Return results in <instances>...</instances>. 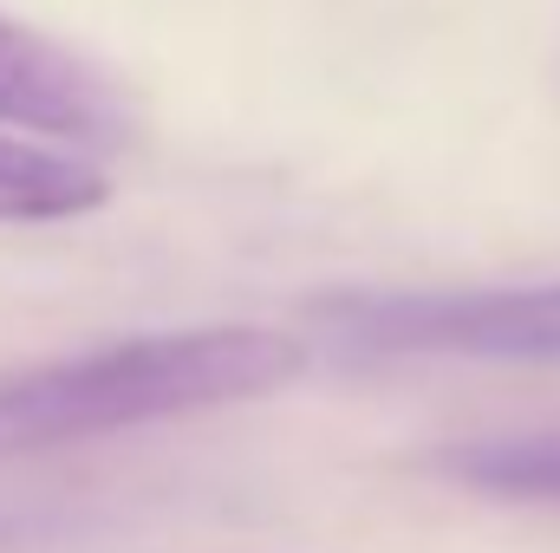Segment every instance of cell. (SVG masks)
Wrapping results in <instances>:
<instances>
[{"mask_svg": "<svg viewBox=\"0 0 560 553\" xmlns=\"http://www.w3.org/2000/svg\"><path fill=\"white\" fill-rule=\"evenodd\" d=\"M443 475L509 495V502H560V430H522V436H482L443 456Z\"/></svg>", "mask_w": 560, "mask_h": 553, "instance_id": "obj_5", "label": "cell"}, {"mask_svg": "<svg viewBox=\"0 0 560 553\" xmlns=\"http://www.w3.org/2000/svg\"><path fill=\"white\" fill-rule=\"evenodd\" d=\"M306 319L359 352L560 358V280L555 286H476V293H332Z\"/></svg>", "mask_w": 560, "mask_h": 553, "instance_id": "obj_2", "label": "cell"}, {"mask_svg": "<svg viewBox=\"0 0 560 553\" xmlns=\"http://www.w3.org/2000/svg\"><path fill=\"white\" fill-rule=\"evenodd\" d=\"M112 196L105 169L79 150L33 138H0V222H72Z\"/></svg>", "mask_w": 560, "mask_h": 553, "instance_id": "obj_4", "label": "cell"}, {"mask_svg": "<svg viewBox=\"0 0 560 553\" xmlns=\"http://www.w3.org/2000/svg\"><path fill=\"white\" fill-rule=\"evenodd\" d=\"M0 131H26L52 150H105L125 143V105L79 52L0 13Z\"/></svg>", "mask_w": 560, "mask_h": 553, "instance_id": "obj_3", "label": "cell"}, {"mask_svg": "<svg viewBox=\"0 0 560 553\" xmlns=\"http://www.w3.org/2000/svg\"><path fill=\"white\" fill-rule=\"evenodd\" d=\"M306 345L268 326H196L98 345L0 378V456H39L66 443H98L118 430L222 411L268 398L300 378Z\"/></svg>", "mask_w": 560, "mask_h": 553, "instance_id": "obj_1", "label": "cell"}]
</instances>
